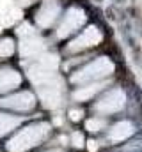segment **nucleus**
<instances>
[{
    "label": "nucleus",
    "instance_id": "nucleus-7",
    "mask_svg": "<svg viewBox=\"0 0 142 152\" xmlns=\"http://www.w3.org/2000/svg\"><path fill=\"white\" fill-rule=\"evenodd\" d=\"M34 104H36L34 94L27 92V90L0 99V106L2 108H9V110H16V112H29V110L34 108Z\"/></svg>",
    "mask_w": 142,
    "mask_h": 152
},
{
    "label": "nucleus",
    "instance_id": "nucleus-3",
    "mask_svg": "<svg viewBox=\"0 0 142 152\" xmlns=\"http://www.w3.org/2000/svg\"><path fill=\"white\" fill-rule=\"evenodd\" d=\"M57 67H59V57L57 55H52V53L41 55L37 58V62H34L29 67V78L36 85H41V83L55 78Z\"/></svg>",
    "mask_w": 142,
    "mask_h": 152
},
{
    "label": "nucleus",
    "instance_id": "nucleus-4",
    "mask_svg": "<svg viewBox=\"0 0 142 152\" xmlns=\"http://www.w3.org/2000/svg\"><path fill=\"white\" fill-rule=\"evenodd\" d=\"M39 97L46 108H57L62 103V83L55 76L53 80H48L41 85H37Z\"/></svg>",
    "mask_w": 142,
    "mask_h": 152
},
{
    "label": "nucleus",
    "instance_id": "nucleus-20",
    "mask_svg": "<svg viewBox=\"0 0 142 152\" xmlns=\"http://www.w3.org/2000/svg\"><path fill=\"white\" fill-rule=\"evenodd\" d=\"M80 115H82V112L75 110V112H71V118H73V120H78V118H80Z\"/></svg>",
    "mask_w": 142,
    "mask_h": 152
},
{
    "label": "nucleus",
    "instance_id": "nucleus-18",
    "mask_svg": "<svg viewBox=\"0 0 142 152\" xmlns=\"http://www.w3.org/2000/svg\"><path fill=\"white\" fill-rule=\"evenodd\" d=\"M71 143H73L75 147H84V138H82V134H80V133H75V134L71 136Z\"/></svg>",
    "mask_w": 142,
    "mask_h": 152
},
{
    "label": "nucleus",
    "instance_id": "nucleus-12",
    "mask_svg": "<svg viewBox=\"0 0 142 152\" xmlns=\"http://www.w3.org/2000/svg\"><path fill=\"white\" fill-rule=\"evenodd\" d=\"M21 83V76L14 69H0V94L7 92Z\"/></svg>",
    "mask_w": 142,
    "mask_h": 152
},
{
    "label": "nucleus",
    "instance_id": "nucleus-1",
    "mask_svg": "<svg viewBox=\"0 0 142 152\" xmlns=\"http://www.w3.org/2000/svg\"><path fill=\"white\" fill-rule=\"evenodd\" d=\"M50 133V126L46 122H37L30 124L29 127L21 129L14 138L9 140L7 143V151L9 152H25L29 149L36 147L37 143H41Z\"/></svg>",
    "mask_w": 142,
    "mask_h": 152
},
{
    "label": "nucleus",
    "instance_id": "nucleus-9",
    "mask_svg": "<svg viewBox=\"0 0 142 152\" xmlns=\"http://www.w3.org/2000/svg\"><path fill=\"white\" fill-rule=\"evenodd\" d=\"M59 12H61V4H59V0H44L43 7L39 9V12H37V16H36V21H37L39 27L48 28V27L53 25V21L57 20Z\"/></svg>",
    "mask_w": 142,
    "mask_h": 152
},
{
    "label": "nucleus",
    "instance_id": "nucleus-11",
    "mask_svg": "<svg viewBox=\"0 0 142 152\" xmlns=\"http://www.w3.org/2000/svg\"><path fill=\"white\" fill-rule=\"evenodd\" d=\"M133 131H135V129H133V124H132V122H128V120L117 122V124H114V127L110 129L108 140H110V142H123V140H126L128 136H132Z\"/></svg>",
    "mask_w": 142,
    "mask_h": 152
},
{
    "label": "nucleus",
    "instance_id": "nucleus-14",
    "mask_svg": "<svg viewBox=\"0 0 142 152\" xmlns=\"http://www.w3.org/2000/svg\"><path fill=\"white\" fill-rule=\"evenodd\" d=\"M20 124H21V118H20V117L7 115V113H0V136L7 134L9 131H13V129L18 127Z\"/></svg>",
    "mask_w": 142,
    "mask_h": 152
},
{
    "label": "nucleus",
    "instance_id": "nucleus-2",
    "mask_svg": "<svg viewBox=\"0 0 142 152\" xmlns=\"http://www.w3.org/2000/svg\"><path fill=\"white\" fill-rule=\"evenodd\" d=\"M112 73H114V64L110 62V58L100 57V58L87 64L85 67H82L78 73H75L71 76V83L82 85V83H87V81H98V80H103Z\"/></svg>",
    "mask_w": 142,
    "mask_h": 152
},
{
    "label": "nucleus",
    "instance_id": "nucleus-15",
    "mask_svg": "<svg viewBox=\"0 0 142 152\" xmlns=\"http://www.w3.org/2000/svg\"><path fill=\"white\" fill-rule=\"evenodd\" d=\"M14 51V41L13 39H0V58L11 57Z\"/></svg>",
    "mask_w": 142,
    "mask_h": 152
},
{
    "label": "nucleus",
    "instance_id": "nucleus-5",
    "mask_svg": "<svg viewBox=\"0 0 142 152\" xmlns=\"http://www.w3.org/2000/svg\"><path fill=\"white\" fill-rule=\"evenodd\" d=\"M126 103V96L121 88H114L110 92H106L105 96L94 104V112L101 115H108L114 112H119Z\"/></svg>",
    "mask_w": 142,
    "mask_h": 152
},
{
    "label": "nucleus",
    "instance_id": "nucleus-16",
    "mask_svg": "<svg viewBox=\"0 0 142 152\" xmlns=\"http://www.w3.org/2000/svg\"><path fill=\"white\" fill-rule=\"evenodd\" d=\"M87 129H91V131H98V129H101V127H105V120H101V118H91V120H87Z\"/></svg>",
    "mask_w": 142,
    "mask_h": 152
},
{
    "label": "nucleus",
    "instance_id": "nucleus-10",
    "mask_svg": "<svg viewBox=\"0 0 142 152\" xmlns=\"http://www.w3.org/2000/svg\"><path fill=\"white\" fill-rule=\"evenodd\" d=\"M46 48V42L43 41L41 37L37 36H29V37H23L21 39V44H20V51L21 55L27 58H32V57H41V53L44 51Z\"/></svg>",
    "mask_w": 142,
    "mask_h": 152
},
{
    "label": "nucleus",
    "instance_id": "nucleus-13",
    "mask_svg": "<svg viewBox=\"0 0 142 152\" xmlns=\"http://www.w3.org/2000/svg\"><path fill=\"white\" fill-rule=\"evenodd\" d=\"M103 87H105L103 81H100V83H92V85H85V87H80L78 90H75L73 99H75V101H85V99H91V97H92L96 92H100Z\"/></svg>",
    "mask_w": 142,
    "mask_h": 152
},
{
    "label": "nucleus",
    "instance_id": "nucleus-8",
    "mask_svg": "<svg viewBox=\"0 0 142 152\" xmlns=\"http://www.w3.org/2000/svg\"><path fill=\"white\" fill-rule=\"evenodd\" d=\"M100 41H101V32H100L96 27H89V28H85L84 34H80V36L68 46V51L75 53V51H80V50L96 46V44H100Z\"/></svg>",
    "mask_w": 142,
    "mask_h": 152
},
{
    "label": "nucleus",
    "instance_id": "nucleus-6",
    "mask_svg": "<svg viewBox=\"0 0 142 152\" xmlns=\"http://www.w3.org/2000/svg\"><path fill=\"white\" fill-rule=\"evenodd\" d=\"M85 12H84V9H80V7H71L68 9V12H66V16L62 18V21H61V25H59V28H57V37H66V36H70L73 30H76L78 27H82L84 23H85Z\"/></svg>",
    "mask_w": 142,
    "mask_h": 152
},
{
    "label": "nucleus",
    "instance_id": "nucleus-19",
    "mask_svg": "<svg viewBox=\"0 0 142 152\" xmlns=\"http://www.w3.org/2000/svg\"><path fill=\"white\" fill-rule=\"evenodd\" d=\"M87 145H89V151H91V152H94L96 149H98V145H96V142H94V140H89V142H87Z\"/></svg>",
    "mask_w": 142,
    "mask_h": 152
},
{
    "label": "nucleus",
    "instance_id": "nucleus-17",
    "mask_svg": "<svg viewBox=\"0 0 142 152\" xmlns=\"http://www.w3.org/2000/svg\"><path fill=\"white\" fill-rule=\"evenodd\" d=\"M20 36H21V37L34 36V30H32V27H30V25H27V23H25V25H21V27H20Z\"/></svg>",
    "mask_w": 142,
    "mask_h": 152
},
{
    "label": "nucleus",
    "instance_id": "nucleus-21",
    "mask_svg": "<svg viewBox=\"0 0 142 152\" xmlns=\"http://www.w3.org/2000/svg\"><path fill=\"white\" fill-rule=\"evenodd\" d=\"M50 152H61V151H50Z\"/></svg>",
    "mask_w": 142,
    "mask_h": 152
}]
</instances>
